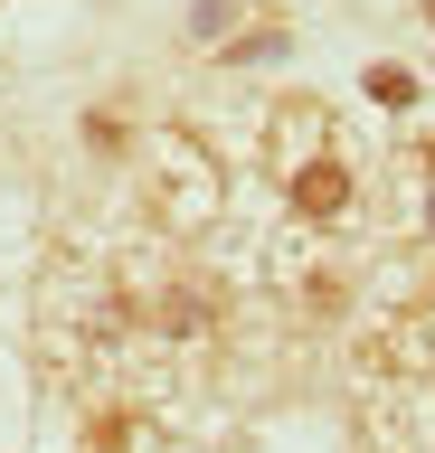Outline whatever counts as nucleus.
Segmentation results:
<instances>
[{"mask_svg":"<svg viewBox=\"0 0 435 453\" xmlns=\"http://www.w3.org/2000/svg\"><path fill=\"white\" fill-rule=\"evenodd\" d=\"M275 180H284V208L293 226H341L350 198H360V180H350L341 161V133H331V104H313V95H284L275 104Z\"/></svg>","mask_w":435,"mask_h":453,"instance_id":"nucleus-1","label":"nucleus"},{"mask_svg":"<svg viewBox=\"0 0 435 453\" xmlns=\"http://www.w3.org/2000/svg\"><path fill=\"white\" fill-rule=\"evenodd\" d=\"M143 189H151V218L161 226H208L218 218V198H228V170L208 161V142H190V133H161L143 151Z\"/></svg>","mask_w":435,"mask_h":453,"instance_id":"nucleus-2","label":"nucleus"},{"mask_svg":"<svg viewBox=\"0 0 435 453\" xmlns=\"http://www.w3.org/2000/svg\"><path fill=\"white\" fill-rule=\"evenodd\" d=\"M143 293V331L171 340V349H199L208 331H218V311H228V293L199 274V265H171L161 283H133Z\"/></svg>","mask_w":435,"mask_h":453,"instance_id":"nucleus-3","label":"nucleus"},{"mask_svg":"<svg viewBox=\"0 0 435 453\" xmlns=\"http://www.w3.org/2000/svg\"><path fill=\"white\" fill-rule=\"evenodd\" d=\"M284 303H293V321H341L350 311V274L331 255H303V265H284Z\"/></svg>","mask_w":435,"mask_h":453,"instance_id":"nucleus-4","label":"nucleus"},{"mask_svg":"<svg viewBox=\"0 0 435 453\" xmlns=\"http://www.w3.org/2000/svg\"><path fill=\"white\" fill-rule=\"evenodd\" d=\"M86 453H161V444H151V425L133 416V406H95L86 416Z\"/></svg>","mask_w":435,"mask_h":453,"instance_id":"nucleus-5","label":"nucleus"},{"mask_svg":"<svg viewBox=\"0 0 435 453\" xmlns=\"http://www.w3.org/2000/svg\"><path fill=\"white\" fill-rule=\"evenodd\" d=\"M86 151H105V161H123V151H133V123H123V104H95V113H86Z\"/></svg>","mask_w":435,"mask_h":453,"instance_id":"nucleus-6","label":"nucleus"},{"mask_svg":"<svg viewBox=\"0 0 435 453\" xmlns=\"http://www.w3.org/2000/svg\"><path fill=\"white\" fill-rule=\"evenodd\" d=\"M218 57H228V66H256V57H284V28H275V19H265V28H237V38H228Z\"/></svg>","mask_w":435,"mask_h":453,"instance_id":"nucleus-7","label":"nucleus"},{"mask_svg":"<svg viewBox=\"0 0 435 453\" xmlns=\"http://www.w3.org/2000/svg\"><path fill=\"white\" fill-rule=\"evenodd\" d=\"M378 95V104H407V95H416V76H407V66H369V76H360Z\"/></svg>","mask_w":435,"mask_h":453,"instance_id":"nucleus-8","label":"nucleus"},{"mask_svg":"<svg viewBox=\"0 0 435 453\" xmlns=\"http://www.w3.org/2000/svg\"><path fill=\"white\" fill-rule=\"evenodd\" d=\"M237 28V0H208V10H190V38H228Z\"/></svg>","mask_w":435,"mask_h":453,"instance_id":"nucleus-9","label":"nucleus"},{"mask_svg":"<svg viewBox=\"0 0 435 453\" xmlns=\"http://www.w3.org/2000/svg\"><path fill=\"white\" fill-rule=\"evenodd\" d=\"M416 218H426V236H435V142L416 151Z\"/></svg>","mask_w":435,"mask_h":453,"instance_id":"nucleus-10","label":"nucleus"},{"mask_svg":"<svg viewBox=\"0 0 435 453\" xmlns=\"http://www.w3.org/2000/svg\"><path fill=\"white\" fill-rule=\"evenodd\" d=\"M426 19H435V0H426Z\"/></svg>","mask_w":435,"mask_h":453,"instance_id":"nucleus-11","label":"nucleus"}]
</instances>
